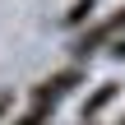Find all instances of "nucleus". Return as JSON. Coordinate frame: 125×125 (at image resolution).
<instances>
[{"label":"nucleus","instance_id":"obj_6","mask_svg":"<svg viewBox=\"0 0 125 125\" xmlns=\"http://www.w3.org/2000/svg\"><path fill=\"white\" fill-rule=\"evenodd\" d=\"M111 56H116V60H125V42H111Z\"/></svg>","mask_w":125,"mask_h":125},{"label":"nucleus","instance_id":"obj_5","mask_svg":"<svg viewBox=\"0 0 125 125\" xmlns=\"http://www.w3.org/2000/svg\"><path fill=\"white\" fill-rule=\"evenodd\" d=\"M51 121V107H42V102H32V111H23L19 121H9V125H46Z\"/></svg>","mask_w":125,"mask_h":125},{"label":"nucleus","instance_id":"obj_3","mask_svg":"<svg viewBox=\"0 0 125 125\" xmlns=\"http://www.w3.org/2000/svg\"><path fill=\"white\" fill-rule=\"evenodd\" d=\"M116 93H121V83H116V79L97 83V88H93V97H88V102L79 107V121H83V125H88V121H97V116H102V111H107V107L116 102Z\"/></svg>","mask_w":125,"mask_h":125},{"label":"nucleus","instance_id":"obj_4","mask_svg":"<svg viewBox=\"0 0 125 125\" xmlns=\"http://www.w3.org/2000/svg\"><path fill=\"white\" fill-rule=\"evenodd\" d=\"M97 9V0H74L70 5V14H65V28H79V23H88V14Z\"/></svg>","mask_w":125,"mask_h":125},{"label":"nucleus","instance_id":"obj_9","mask_svg":"<svg viewBox=\"0 0 125 125\" xmlns=\"http://www.w3.org/2000/svg\"><path fill=\"white\" fill-rule=\"evenodd\" d=\"M88 125H93V121H88Z\"/></svg>","mask_w":125,"mask_h":125},{"label":"nucleus","instance_id":"obj_2","mask_svg":"<svg viewBox=\"0 0 125 125\" xmlns=\"http://www.w3.org/2000/svg\"><path fill=\"white\" fill-rule=\"evenodd\" d=\"M74 83H83V70H79V65H70V70H56L51 79H42V83L32 88V102H42V107H56V102H60V97H65Z\"/></svg>","mask_w":125,"mask_h":125},{"label":"nucleus","instance_id":"obj_7","mask_svg":"<svg viewBox=\"0 0 125 125\" xmlns=\"http://www.w3.org/2000/svg\"><path fill=\"white\" fill-rule=\"evenodd\" d=\"M5 111H9V97H0V116H5Z\"/></svg>","mask_w":125,"mask_h":125},{"label":"nucleus","instance_id":"obj_8","mask_svg":"<svg viewBox=\"0 0 125 125\" xmlns=\"http://www.w3.org/2000/svg\"><path fill=\"white\" fill-rule=\"evenodd\" d=\"M116 125H125V116H121V121H116Z\"/></svg>","mask_w":125,"mask_h":125},{"label":"nucleus","instance_id":"obj_1","mask_svg":"<svg viewBox=\"0 0 125 125\" xmlns=\"http://www.w3.org/2000/svg\"><path fill=\"white\" fill-rule=\"evenodd\" d=\"M116 32H125V5L116 9V14H107V19H97V23H93V28H88V32H83V37L74 42V56H79V60H88V56H97L102 46H111V42H116Z\"/></svg>","mask_w":125,"mask_h":125}]
</instances>
